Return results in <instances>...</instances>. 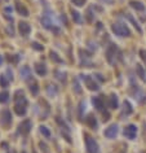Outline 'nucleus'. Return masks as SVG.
Segmentation results:
<instances>
[{"instance_id": "nucleus-29", "label": "nucleus", "mask_w": 146, "mask_h": 153, "mask_svg": "<svg viewBox=\"0 0 146 153\" xmlns=\"http://www.w3.org/2000/svg\"><path fill=\"white\" fill-rule=\"evenodd\" d=\"M31 45H32V48L36 49V51H43V49H44V47H43L42 44H39V43H36V42H34Z\"/></svg>"}, {"instance_id": "nucleus-10", "label": "nucleus", "mask_w": 146, "mask_h": 153, "mask_svg": "<svg viewBox=\"0 0 146 153\" xmlns=\"http://www.w3.org/2000/svg\"><path fill=\"white\" fill-rule=\"evenodd\" d=\"M20 74H21V78H22V79L28 80L31 78V69L28 68V66H23L20 70Z\"/></svg>"}, {"instance_id": "nucleus-21", "label": "nucleus", "mask_w": 146, "mask_h": 153, "mask_svg": "<svg viewBox=\"0 0 146 153\" xmlns=\"http://www.w3.org/2000/svg\"><path fill=\"white\" fill-rule=\"evenodd\" d=\"M40 132H42V135L44 136V138H47V139L51 138V131H49V128L44 127V126H40Z\"/></svg>"}, {"instance_id": "nucleus-31", "label": "nucleus", "mask_w": 146, "mask_h": 153, "mask_svg": "<svg viewBox=\"0 0 146 153\" xmlns=\"http://www.w3.org/2000/svg\"><path fill=\"white\" fill-rule=\"evenodd\" d=\"M71 1H73L76 7H82L85 4V0H71Z\"/></svg>"}, {"instance_id": "nucleus-38", "label": "nucleus", "mask_w": 146, "mask_h": 153, "mask_svg": "<svg viewBox=\"0 0 146 153\" xmlns=\"http://www.w3.org/2000/svg\"><path fill=\"white\" fill-rule=\"evenodd\" d=\"M143 153H146V152H143Z\"/></svg>"}, {"instance_id": "nucleus-37", "label": "nucleus", "mask_w": 146, "mask_h": 153, "mask_svg": "<svg viewBox=\"0 0 146 153\" xmlns=\"http://www.w3.org/2000/svg\"><path fill=\"white\" fill-rule=\"evenodd\" d=\"M1 63H3V57L0 56V65H1Z\"/></svg>"}, {"instance_id": "nucleus-12", "label": "nucleus", "mask_w": 146, "mask_h": 153, "mask_svg": "<svg viewBox=\"0 0 146 153\" xmlns=\"http://www.w3.org/2000/svg\"><path fill=\"white\" fill-rule=\"evenodd\" d=\"M135 99L137 100L140 104H143V102L146 101V95H145V92H143L142 90H140V88H137V92L135 94Z\"/></svg>"}, {"instance_id": "nucleus-16", "label": "nucleus", "mask_w": 146, "mask_h": 153, "mask_svg": "<svg viewBox=\"0 0 146 153\" xmlns=\"http://www.w3.org/2000/svg\"><path fill=\"white\" fill-rule=\"evenodd\" d=\"M136 73H137V75L140 76L143 82H146V74H145V70H143V66L141 64L136 65Z\"/></svg>"}, {"instance_id": "nucleus-23", "label": "nucleus", "mask_w": 146, "mask_h": 153, "mask_svg": "<svg viewBox=\"0 0 146 153\" xmlns=\"http://www.w3.org/2000/svg\"><path fill=\"white\" fill-rule=\"evenodd\" d=\"M51 60L52 61H54V63H58V64L63 63V60H62L61 57H58V55H57L56 52H51Z\"/></svg>"}, {"instance_id": "nucleus-3", "label": "nucleus", "mask_w": 146, "mask_h": 153, "mask_svg": "<svg viewBox=\"0 0 146 153\" xmlns=\"http://www.w3.org/2000/svg\"><path fill=\"white\" fill-rule=\"evenodd\" d=\"M123 134H124V136H126L127 139L133 140L136 138V135H137V127H136L135 125H128V126L124 127Z\"/></svg>"}, {"instance_id": "nucleus-14", "label": "nucleus", "mask_w": 146, "mask_h": 153, "mask_svg": "<svg viewBox=\"0 0 146 153\" xmlns=\"http://www.w3.org/2000/svg\"><path fill=\"white\" fill-rule=\"evenodd\" d=\"M16 9H17V12L21 14V16H23V17H27L28 16V11H27V8H26L23 4L16 3Z\"/></svg>"}, {"instance_id": "nucleus-7", "label": "nucleus", "mask_w": 146, "mask_h": 153, "mask_svg": "<svg viewBox=\"0 0 146 153\" xmlns=\"http://www.w3.org/2000/svg\"><path fill=\"white\" fill-rule=\"evenodd\" d=\"M18 31H20V34L22 35V37H27L31 31V27L27 22H22V21H21V22L18 23Z\"/></svg>"}, {"instance_id": "nucleus-18", "label": "nucleus", "mask_w": 146, "mask_h": 153, "mask_svg": "<svg viewBox=\"0 0 146 153\" xmlns=\"http://www.w3.org/2000/svg\"><path fill=\"white\" fill-rule=\"evenodd\" d=\"M35 71H36L39 75H45L47 74V66L44 65V64H36L35 65Z\"/></svg>"}, {"instance_id": "nucleus-25", "label": "nucleus", "mask_w": 146, "mask_h": 153, "mask_svg": "<svg viewBox=\"0 0 146 153\" xmlns=\"http://www.w3.org/2000/svg\"><path fill=\"white\" fill-rule=\"evenodd\" d=\"M0 86L4 88H7L9 86V80L7 79V76L5 75H0Z\"/></svg>"}, {"instance_id": "nucleus-8", "label": "nucleus", "mask_w": 146, "mask_h": 153, "mask_svg": "<svg viewBox=\"0 0 146 153\" xmlns=\"http://www.w3.org/2000/svg\"><path fill=\"white\" fill-rule=\"evenodd\" d=\"M104 135L106 136V138H109V139L115 138V136L118 135V126H116V125H111L110 127H107L106 130H105Z\"/></svg>"}, {"instance_id": "nucleus-19", "label": "nucleus", "mask_w": 146, "mask_h": 153, "mask_svg": "<svg viewBox=\"0 0 146 153\" xmlns=\"http://www.w3.org/2000/svg\"><path fill=\"white\" fill-rule=\"evenodd\" d=\"M123 106H124V113L126 114H131L133 112V108H132V105H131V102L127 101V100L123 102Z\"/></svg>"}, {"instance_id": "nucleus-1", "label": "nucleus", "mask_w": 146, "mask_h": 153, "mask_svg": "<svg viewBox=\"0 0 146 153\" xmlns=\"http://www.w3.org/2000/svg\"><path fill=\"white\" fill-rule=\"evenodd\" d=\"M111 30L115 33V35H118V37H126V38L131 37V30H129V27L126 23H122V22L114 23V25L111 26Z\"/></svg>"}, {"instance_id": "nucleus-32", "label": "nucleus", "mask_w": 146, "mask_h": 153, "mask_svg": "<svg viewBox=\"0 0 146 153\" xmlns=\"http://www.w3.org/2000/svg\"><path fill=\"white\" fill-rule=\"evenodd\" d=\"M8 61H9V63H14V64H16L18 61V56H16V55H13V56H12V55H11V56H8Z\"/></svg>"}, {"instance_id": "nucleus-28", "label": "nucleus", "mask_w": 146, "mask_h": 153, "mask_svg": "<svg viewBox=\"0 0 146 153\" xmlns=\"http://www.w3.org/2000/svg\"><path fill=\"white\" fill-rule=\"evenodd\" d=\"M30 91H31V94L35 95V96H36V95L39 94V87H38L36 83H34V84H31V86H30Z\"/></svg>"}, {"instance_id": "nucleus-36", "label": "nucleus", "mask_w": 146, "mask_h": 153, "mask_svg": "<svg viewBox=\"0 0 146 153\" xmlns=\"http://www.w3.org/2000/svg\"><path fill=\"white\" fill-rule=\"evenodd\" d=\"M101 1H102V3H106V4H111L114 0H101Z\"/></svg>"}, {"instance_id": "nucleus-33", "label": "nucleus", "mask_w": 146, "mask_h": 153, "mask_svg": "<svg viewBox=\"0 0 146 153\" xmlns=\"http://www.w3.org/2000/svg\"><path fill=\"white\" fill-rule=\"evenodd\" d=\"M140 55H141V59H142L143 61L146 63V51H145V49H141V51H140Z\"/></svg>"}, {"instance_id": "nucleus-15", "label": "nucleus", "mask_w": 146, "mask_h": 153, "mask_svg": "<svg viewBox=\"0 0 146 153\" xmlns=\"http://www.w3.org/2000/svg\"><path fill=\"white\" fill-rule=\"evenodd\" d=\"M126 17L128 18V21H129V22H132V25L135 26V29H136V30H137V33H138V34H141V33H142V30H141L140 25H138V23H137V21H136L135 18H133V16H132V14H131V13H127V14H126Z\"/></svg>"}, {"instance_id": "nucleus-27", "label": "nucleus", "mask_w": 146, "mask_h": 153, "mask_svg": "<svg viewBox=\"0 0 146 153\" xmlns=\"http://www.w3.org/2000/svg\"><path fill=\"white\" fill-rule=\"evenodd\" d=\"M71 14H73V20L75 21L76 23H80V22H82V18H80V14H79V12L73 11V12H71Z\"/></svg>"}, {"instance_id": "nucleus-2", "label": "nucleus", "mask_w": 146, "mask_h": 153, "mask_svg": "<svg viewBox=\"0 0 146 153\" xmlns=\"http://www.w3.org/2000/svg\"><path fill=\"white\" fill-rule=\"evenodd\" d=\"M85 147H87L88 153H100V147L93 138L85 135Z\"/></svg>"}, {"instance_id": "nucleus-17", "label": "nucleus", "mask_w": 146, "mask_h": 153, "mask_svg": "<svg viewBox=\"0 0 146 153\" xmlns=\"http://www.w3.org/2000/svg\"><path fill=\"white\" fill-rule=\"evenodd\" d=\"M129 4H131V7H132L133 9H136V11H138V12L145 11V5H143L141 1H135V0H132V1H129Z\"/></svg>"}, {"instance_id": "nucleus-35", "label": "nucleus", "mask_w": 146, "mask_h": 153, "mask_svg": "<svg viewBox=\"0 0 146 153\" xmlns=\"http://www.w3.org/2000/svg\"><path fill=\"white\" fill-rule=\"evenodd\" d=\"M109 118H110L109 112H105V113H104V121H109Z\"/></svg>"}, {"instance_id": "nucleus-30", "label": "nucleus", "mask_w": 146, "mask_h": 153, "mask_svg": "<svg viewBox=\"0 0 146 153\" xmlns=\"http://www.w3.org/2000/svg\"><path fill=\"white\" fill-rule=\"evenodd\" d=\"M87 21H88V22H92V21H93V16H92V9H88V11H87Z\"/></svg>"}, {"instance_id": "nucleus-11", "label": "nucleus", "mask_w": 146, "mask_h": 153, "mask_svg": "<svg viewBox=\"0 0 146 153\" xmlns=\"http://www.w3.org/2000/svg\"><path fill=\"white\" fill-rule=\"evenodd\" d=\"M85 123H87L92 130H96V128H97V121H96V117L92 116V114H89V116L85 118Z\"/></svg>"}, {"instance_id": "nucleus-20", "label": "nucleus", "mask_w": 146, "mask_h": 153, "mask_svg": "<svg viewBox=\"0 0 146 153\" xmlns=\"http://www.w3.org/2000/svg\"><path fill=\"white\" fill-rule=\"evenodd\" d=\"M110 106L112 109L118 108V97H116V95H111V97H110Z\"/></svg>"}, {"instance_id": "nucleus-34", "label": "nucleus", "mask_w": 146, "mask_h": 153, "mask_svg": "<svg viewBox=\"0 0 146 153\" xmlns=\"http://www.w3.org/2000/svg\"><path fill=\"white\" fill-rule=\"evenodd\" d=\"M39 145H40V148H42V150H44V153L48 152V150H47V145H45V144H43V143H39Z\"/></svg>"}, {"instance_id": "nucleus-6", "label": "nucleus", "mask_w": 146, "mask_h": 153, "mask_svg": "<svg viewBox=\"0 0 146 153\" xmlns=\"http://www.w3.org/2000/svg\"><path fill=\"white\" fill-rule=\"evenodd\" d=\"M12 122V116H11V112L4 109L1 113H0V123L4 126H8L9 123Z\"/></svg>"}, {"instance_id": "nucleus-26", "label": "nucleus", "mask_w": 146, "mask_h": 153, "mask_svg": "<svg viewBox=\"0 0 146 153\" xmlns=\"http://www.w3.org/2000/svg\"><path fill=\"white\" fill-rule=\"evenodd\" d=\"M73 86H74V92L75 94H82V88H80V86H79V82H78V79H74V82H73Z\"/></svg>"}, {"instance_id": "nucleus-5", "label": "nucleus", "mask_w": 146, "mask_h": 153, "mask_svg": "<svg viewBox=\"0 0 146 153\" xmlns=\"http://www.w3.org/2000/svg\"><path fill=\"white\" fill-rule=\"evenodd\" d=\"M116 52H119V51H118V48H116L115 45H110L109 48H107V51H106V57H107V61H109L110 64H114V63H115Z\"/></svg>"}, {"instance_id": "nucleus-4", "label": "nucleus", "mask_w": 146, "mask_h": 153, "mask_svg": "<svg viewBox=\"0 0 146 153\" xmlns=\"http://www.w3.org/2000/svg\"><path fill=\"white\" fill-rule=\"evenodd\" d=\"M83 78H84V82H85V84H87L88 90H91V91H98L100 90V86L96 83L94 78H92L91 75H84Z\"/></svg>"}, {"instance_id": "nucleus-13", "label": "nucleus", "mask_w": 146, "mask_h": 153, "mask_svg": "<svg viewBox=\"0 0 146 153\" xmlns=\"http://www.w3.org/2000/svg\"><path fill=\"white\" fill-rule=\"evenodd\" d=\"M92 102H93V105H94V108L97 109V110H102V109H104V106H105L104 101H102V99H101V96L93 97Z\"/></svg>"}, {"instance_id": "nucleus-22", "label": "nucleus", "mask_w": 146, "mask_h": 153, "mask_svg": "<svg viewBox=\"0 0 146 153\" xmlns=\"http://www.w3.org/2000/svg\"><path fill=\"white\" fill-rule=\"evenodd\" d=\"M42 23H43V26H44V27H47V29H51L52 30V22H51V20H49V18L47 17V16H44V17L42 18Z\"/></svg>"}, {"instance_id": "nucleus-24", "label": "nucleus", "mask_w": 146, "mask_h": 153, "mask_svg": "<svg viewBox=\"0 0 146 153\" xmlns=\"http://www.w3.org/2000/svg\"><path fill=\"white\" fill-rule=\"evenodd\" d=\"M9 100V94L7 91H3V92H0V102H7Z\"/></svg>"}, {"instance_id": "nucleus-9", "label": "nucleus", "mask_w": 146, "mask_h": 153, "mask_svg": "<svg viewBox=\"0 0 146 153\" xmlns=\"http://www.w3.org/2000/svg\"><path fill=\"white\" fill-rule=\"evenodd\" d=\"M30 130H31V121L30 119H25L20 125V132L22 135H27L30 132Z\"/></svg>"}]
</instances>
